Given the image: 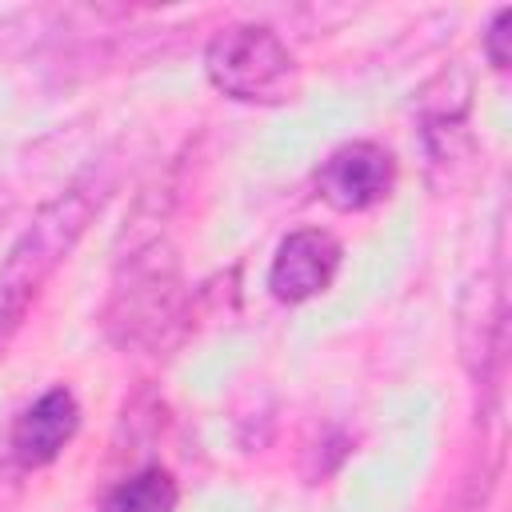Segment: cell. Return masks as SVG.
<instances>
[{
  "label": "cell",
  "mask_w": 512,
  "mask_h": 512,
  "mask_svg": "<svg viewBox=\"0 0 512 512\" xmlns=\"http://www.w3.org/2000/svg\"><path fill=\"white\" fill-rule=\"evenodd\" d=\"M112 192V164L108 156L84 168L64 192H56L48 204L36 208L32 224L12 240L4 264H0V308L4 312H28V304L40 296V288L52 280V272L72 256L88 224L100 216L104 200Z\"/></svg>",
  "instance_id": "6da1fadb"
},
{
  "label": "cell",
  "mask_w": 512,
  "mask_h": 512,
  "mask_svg": "<svg viewBox=\"0 0 512 512\" xmlns=\"http://www.w3.org/2000/svg\"><path fill=\"white\" fill-rule=\"evenodd\" d=\"M184 316H188V300H184L180 256L164 236L132 244L128 252L116 256L112 288L100 312L104 336L116 348L128 352L160 348L168 332L184 324Z\"/></svg>",
  "instance_id": "7a4b0ae2"
},
{
  "label": "cell",
  "mask_w": 512,
  "mask_h": 512,
  "mask_svg": "<svg viewBox=\"0 0 512 512\" xmlns=\"http://www.w3.org/2000/svg\"><path fill=\"white\" fill-rule=\"evenodd\" d=\"M204 76L216 92L240 104H284L296 92L300 68L276 28L240 20L204 44Z\"/></svg>",
  "instance_id": "3957f363"
},
{
  "label": "cell",
  "mask_w": 512,
  "mask_h": 512,
  "mask_svg": "<svg viewBox=\"0 0 512 512\" xmlns=\"http://www.w3.org/2000/svg\"><path fill=\"white\" fill-rule=\"evenodd\" d=\"M504 336H508V296H504V260L496 256L460 300V356L464 368L488 404L496 396V380L504 368Z\"/></svg>",
  "instance_id": "277c9868"
},
{
  "label": "cell",
  "mask_w": 512,
  "mask_h": 512,
  "mask_svg": "<svg viewBox=\"0 0 512 512\" xmlns=\"http://www.w3.org/2000/svg\"><path fill=\"white\" fill-rule=\"evenodd\" d=\"M396 188V156L376 140H348L316 168V192L336 212H368Z\"/></svg>",
  "instance_id": "5b68a950"
},
{
  "label": "cell",
  "mask_w": 512,
  "mask_h": 512,
  "mask_svg": "<svg viewBox=\"0 0 512 512\" xmlns=\"http://www.w3.org/2000/svg\"><path fill=\"white\" fill-rule=\"evenodd\" d=\"M76 432H80V404L72 388L56 384L16 412V420L8 424L4 448L20 472H36V468H48L72 444Z\"/></svg>",
  "instance_id": "8992f818"
},
{
  "label": "cell",
  "mask_w": 512,
  "mask_h": 512,
  "mask_svg": "<svg viewBox=\"0 0 512 512\" xmlns=\"http://www.w3.org/2000/svg\"><path fill=\"white\" fill-rule=\"evenodd\" d=\"M340 260H344V248L328 228H296L272 252L268 292L280 304H304L328 292V284L340 272Z\"/></svg>",
  "instance_id": "52a82bcc"
},
{
  "label": "cell",
  "mask_w": 512,
  "mask_h": 512,
  "mask_svg": "<svg viewBox=\"0 0 512 512\" xmlns=\"http://www.w3.org/2000/svg\"><path fill=\"white\" fill-rule=\"evenodd\" d=\"M176 504H180L176 476L160 464H144L104 492L100 512H176Z\"/></svg>",
  "instance_id": "ba28073f"
},
{
  "label": "cell",
  "mask_w": 512,
  "mask_h": 512,
  "mask_svg": "<svg viewBox=\"0 0 512 512\" xmlns=\"http://www.w3.org/2000/svg\"><path fill=\"white\" fill-rule=\"evenodd\" d=\"M496 480H500V452H488L468 468V476L460 480V488L452 492L444 512H492Z\"/></svg>",
  "instance_id": "9c48e42d"
},
{
  "label": "cell",
  "mask_w": 512,
  "mask_h": 512,
  "mask_svg": "<svg viewBox=\"0 0 512 512\" xmlns=\"http://www.w3.org/2000/svg\"><path fill=\"white\" fill-rule=\"evenodd\" d=\"M508 20H512V8H496L488 28H484V36H480V48H484V56H488V64L496 72L508 68Z\"/></svg>",
  "instance_id": "30bf717a"
},
{
  "label": "cell",
  "mask_w": 512,
  "mask_h": 512,
  "mask_svg": "<svg viewBox=\"0 0 512 512\" xmlns=\"http://www.w3.org/2000/svg\"><path fill=\"white\" fill-rule=\"evenodd\" d=\"M20 320H24L20 312H4V308H0V356H4V348L12 344V336H16Z\"/></svg>",
  "instance_id": "8fae6325"
}]
</instances>
